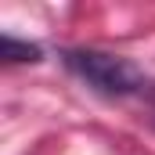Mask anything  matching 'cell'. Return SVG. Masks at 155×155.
<instances>
[{
	"label": "cell",
	"mask_w": 155,
	"mask_h": 155,
	"mask_svg": "<svg viewBox=\"0 0 155 155\" xmlns=\"http://www.w3.org/2000/svg\"><path fill=\"white\" fill-rule=\"evenodd\" d=\"M0 58L11 61V65H18V61H40V58H43V47L4 33V36H0Z\"/></svg>",
	"instance_id": "7a4b0ae2"
},
{
	"label": "cell",
	"mask_w": 155,
	"mask_h": 155,
	"mask_svg": "<svg viewBox=\"0 0 155 155\" xmlns=\"http://www.w3.org/2000/svg\"><path fill=\"white\" fill-rule=\"evenodd\" d=\"M61 61L72 76H79L90 90H97L105 97H130V94H141L148 87L144 69L123 54L94 51V47H72V51H61Z\"/></svg>",
	"instance_id": "6da1fadb"
},
{
	"label": "cell",
	"mask_w": 155,
	"mask_h": 155,
	"mask_svg": "<svg viewBox=\"0 0 155 155\" xmlns=\"http://www.w3.org/2000/svg\"><path fill=\"white\" fill-rule=\"evenodd\" d=\"M152 97H155V94H152Z\"/></svg>",
	"instance_id": "3957f363"
}]
</instances>
